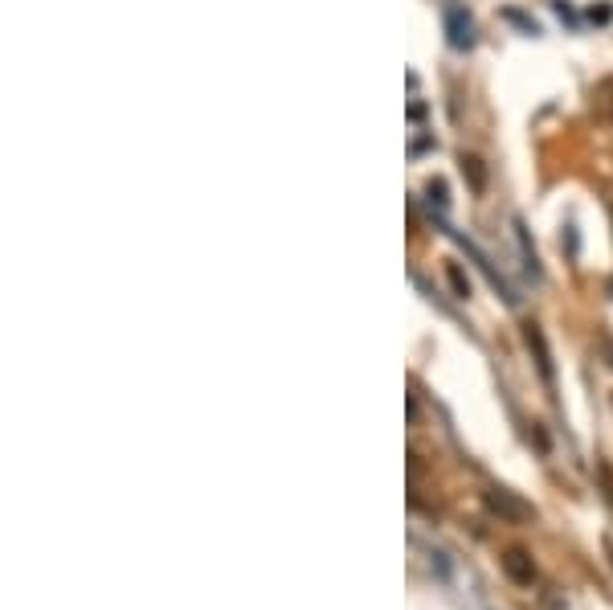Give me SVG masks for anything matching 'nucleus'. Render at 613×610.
Returning <instances> with one entry per match:
<instances>
[{
  "label": "nucleus",
  "instance_id": "obj_1",
  "mask_svg": "<svg viewBox=\"0 0 613 610\" xmlns=\"http://www.w3.org/2000/svg\"><path fill=\"white\" fill-rule=\"evenodd\" d=\"M446 38L454 50H471L475 46V21L466 17V9H451L446 13Z\"/></svg>",
  "mask_w": 613,
  "mask_h": 610
},
{
  "label": "nucleus",
  "instance_id": "obj_2",
  "mask_svg": "<svg viewBox=\"0 0 613 610\" xmlns=\"http://www.w3.org/2000/svg\"><path fill=\"white\" fill-rule=\"evenodd\" d=\"M487 509L500 512V516H507V521H515V524L532 521V509H527V504H520V500H515L512 492H503V488L487 492Z\"/></svg>",
  "mask_w": 613,
  "mask_h": 610
},
{
  "label": "nucleus",
  "instance_id": "obj_3",
  "mask_svg": "<svg viewBox=\"0 0 613 610\" xmlns=\"http://www.w3.org/2000/svg\"><path fill=\"white\" fill-rule=\"evenodd\" d=\"M503 573H507L512 582H520V586H532V578H536V565H532V558H527L524 549H512V553L503 558Z\"/></svg>",
  "mask_w": 613,
  "mask_h": 610
},
{
  "label": "nucleus",
  "instance_id": "obj_4",
  "mask_svg": "<svg viewBox=\"0 0 613 610\" xmlns=\"http://www.w3.org/2000/svg\"><path fill=\"white\" fill-rule=\"evenodd\" d=\"M524 341H527V348H536V365H540V373H544V382H552V361H548V344H544V332H540L536 324H527V328H524Z\"/></svg>",
  "mask_w": 613,
  "mask_h": 610
},
{
  "label": "nucleus",
  "instance_id": "obj_5",
  "mask_svg": "<svg viewBox=\"0 0 613 610\" xmlns=\"http://www.w3.org/2000/svg\"><path fill=\"white\" fill-rule=\"evenodd\" d=\"M446 279H451V287H454V295H458V299H471V279L463 275V267H458V263H446Z\"/></svg>",
  "mask_w": 613,
  "mask_h": 610
},
{
  "label": "nucleus",
  "instance_id": "obj_6",
  "mask_svg": "<svg viewBox=\"0 0 613 610\" xmlns=\"http://www.w3.org/2000/svg\"><path fill=\"white\" fill-rule=\"evenodd\" d=\"M426 201H429V209L446 214V205H451V197H446V180H429V185H426Z\"/></svg>",
  "mask_w": 613,
  "mask_h": 610
},
{
  "label": "nucleus",
  "instance_id": "obj_7",
  "mask_svg": "<svg viewBox=\"0 0 613 610\" xmlns=\"http://www.w3.org/2000/svg\"><path fill=\"white\" fill-rule=\"evenodd\" d=\"M463 173L466 177H471V185H475V189H483V165H478V156H463Z\"/></svg>",
  "mask_w": 613,
  "mask_h": 610
},
{
  "label": "nucleus",
  "instance_id": "obj_8",
  "mask_svg": "<svg viewBox=\"0 0 613 610\" xmlns=\"http://www.w3.org/2000/svg\"><path fill=\"white\" fill-rule=\"evenodd\" d=\"M597 102H601V111H605V119L613 124V78L597 90Z\"/></svg>",
  "mask_w": 613,
  "mask_h": 610
},
{
  "label": "nucleus",
  "instance_id": "obj_9",
  "mask_svg": "<svg viewBox=\"0 0 613 610\" xmlns=\"http://www.w3.org/2000/svg\"><path fill=\"white\" fill-rule=\"evenodd\" d=\"M605 205H610V222H613V193H610V201H605Z\"/></svg>",
  "mask_w": 613,
  "mask_h": 610
}]
</instances>
